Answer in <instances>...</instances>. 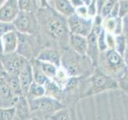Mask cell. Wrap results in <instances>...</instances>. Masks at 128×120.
Wrapping results in <instances>:
<instances>
[{
  "label": "cell",
  "instance_id": "1",
  "mask_svg": "<svg viewBox=\"0 0 128 120\" xmlns=\"http://www.w3.org/2000/svg\"><path fill=\"white\" fill-rule=\"evenodd\" d=\"M38 24V32L42 31L51 38L59 42L66 41L70 36L67 22L64 16L50 6L38 8L36 12Z\"/></svg>",
  "mask_w": 128,
  "mask_h": 120
},
{
  "label": "cell",
  "instance_id": "2",
  "mask_svg": "<svg viewBox=\"0 0 128 120\" xmlns=\"http://www.w3.org/2000/svg\"><path fill=\"white\" fill-rule=\"evenodd\" d=\"M27 100L31 114L38 115L39 117H50L65 107L57 98L46 94L34 98H27Z\"/></svg>",
  "mask_w": 128,
  "mask_h": 120
},
{
  "label": "cell",
  "instance_id": "3",
  "mask_svg": "<svg viewBox=\"0 0 128 120\" xmlns=\"http://www.w3.org/2000/svg\"><path fill=\"white\" fill-rule=\"evenodd\" d=\"M12 22L19 33L38 36V24L35 12L20 10Z\"/></svg>",
  "mask_w": 128,
  "mask_h": 120
},
{
  "label": "cell",
  "instance_id": "4",
  "mask_svg": "<svg viewBox=\"0 0 128 120\" xmlns=\"http://www.w3.org/2000/svg\"><path fill=\"white\" fill-rule=\"evenodd\" d=\"M66 22L70 33L85 37H87L93 27V18L82 17L75 12L66 18Z\"/></svg>",
  "mask_w": 128,
  "mask_h": 120
},
{
  "label": "cell",
  "instance_id": "5",
  "mask_svg": "<svg viewBox=\"0 0 128 120\" xmlns=\"http://www.w3.org/2000/svg\"><path fill=\"white\" fill-rule=\"evenodd\" d=\"M0 59L3 64L4 67L9 74L18 75L22 66L28 61V59L22 54L14 51L13 53L3 54L0 56Z\"/></svg>",
  "mask_w": 128,
  "mask_h": 120
},
{
  "label": "cell",
  "instance_id": "6",
  "mask_svg": "<svg viewBox=\"0 0 128 120\" xmlns=\"http://www.w3.org/2000/svg\"><path fill=\"white\" fill-rule=\"evenodd\" d=\"M90 82L92 84L91 90L95 92L114 89L118 87V83L113 78L100 70H95L90 78Z\"/></svg>",
  "mask_w": 128,
  "mask_h": 120
},
{
  "label": "cell",
  "instance_id": "7",
  "mask_svg": "<svg viewBox=\"0 0 128 120\" xmlns=\"http://www.w3.org/2000/svg\"><path fill=\"white\" fill-rule=\"evenodd\" d=\"M18 33V53L22 54L28 60L30 58H34V53L36 51V47H38V44H36L35 38L37 36ZM38 52V51H37Z\"/></svg>",
  "mask_w": 128,
  "mask_h": 120
},
{
  "label": "cell",
  "instance_id": "8",
  "mask_svg": "<svg viewBox=\"0 0 128 120\" xmlns=\"http://www.w3.org/2000/svg\"><path fill=\"white\" fill-rule=\"evenodd\" d=\"M102 25H96L93 23V27L90 31V33L87 36V52L86 55L90 58L93 66H97L98 63V46L97 42V35L99 33L100 30L102 29Z\"/></svg>",
  "mask_w": 128,
  "mask_h": 120
},
{
  "label": "cell",
  "instance_id": "9",
  "mask_svg": "<svg viewBox=\"0 0 128 120\" xmlns=\"http://www.w3.org/2000/svg\"><path fill=\"white\" fill-rule=\"evenodd\" d=\"M20 11L18 0H6L0 7V22H12Z\"/></svg>",
  "mask_w": 128,
  "mask_h": 120
},
{
  "label": "cell",
  "instance_id": "10",
  "mask_svg": "<svg viewBox=\"0 0 128 120\" xmlns=\"http://www.w3.org/2000/svg\"><path fill=\"white\" fill-rule=\"evenodd\" d=\"M18 76L19 78L20 85H21L22 94L26 96L30 84L34 81L33 70H32V65L30 60H28L25 63V65L22 66L21 70L19 71Z\"/></svg>",
  "mask_w": 128,
  "mask_h": 120
},
{
  "label": "cell",
  "instance_id": "11",
  "mask_svg": "<svg viewBox=\"0 0 128 120\" xmlns=\"http://www.w3.org/2000/svg\"><path fill=\"white\" fill-rule=\"evenodd\" d=\"M2 39L3 54H9L17 50L18 45V33L17 30H11L0 36Z\"/></svg>",
  "mask_w": 128,
  "mask_h": 120
},
{
  "label": "cell",
  "instance_id": "12",
  "mask_svg": "<svg viewBox=\"0 0 128 120\" xmlns=\"http://www.w3.org/2000/svg\"><path fill=\"white\" fill-rule=\"evenodd\" d=\"M47 2L48 6L66 18L75 12L70 0H47Z\"/></svg>",
  "mask_w": 128,
  "mask_h": 120
},
{
  "label": "cell",
  "instance_id": "13",
  "mask_svg": "<svg viewBox=\"0 0 128 120\" xmlns=\"http://www.w3.org/2000/svg\"><path fill=\"white\" fill-rule=\"evenodd\" d=\"M70 43L75 53L81 56H85L87 52L88 42L85 36L70 33Z\"/></svg>",
  "mask_w": 128,
  "mask_h": 120
},
{
  "label": "cell",
  "instance_id": "14",
  "mask_svg": "<svg viewBox=\"0 0 128 120\" xmlns=\"http://www.w3.org/2000/svg\"><path fill=\"white\" fill-rule=\"evenodd\" d=\"M106 59L107 61V65L110 69L117 71L122 69L126 66L122 56L118 53L114 48L107 49L106 50Z\"/></svg>",
  "mask_w": 128,
  "mask_h": 120
},
{
  "label": "cell",
  "instance_id": "15",
  "mask_svg": "<svg viewBox=\"0 0 128 120\" xmlns=\"http://www.w3.org/2000/svg\"><path fill=\"white\" fill-rule=\"evenodd\" d=\"M14 106L16 109L15 116H17L19 119H27L29 117H30L31 112L26 96H18Z\"/></svg>",
  "mask_w": 128,
  "mask_h": 120
},
{
  "label": "cell",
  "instance_id": "16",
  "mask_svg": "<svg viewBox=\"0 0 128 120\" xmlns=\"http://www.w3.org/2000/svg\"><path fill=\"white\" fill-rule=\"evenodd\" d=\"M36 59L40 61H46L54 64L56 66H61V56H60L58 50L54 49L46 48L43 50L40 51Z\"/></svg>",
  "mask_w": 128,
  "mask_h": 120
},
{
  "label": "cell",
  "instance_id": "17",
  "mask_svg": "<svg viewBox=\"0 0 128 120\" xmlns=\"http://www.w3.org/2000/svg\"><path fill=\"white\" fill-rule=\"evenodd\" d=\"M18 99V96H15L12 92L9 84L4 78L0 79V102L6 103H14Z\"/></svg>",
  "mask_w": 128,
  "mask_h": 120
},
{
  "label": "cell",
  "instance_id": "18",
  "mask_svg": "<svg viewBox=\"0 0 128 120\" xmlns=\"http://www.w3.org/2000/svg\"><path fill=\"white\" fill-rule=\"evenodd\" d=\"M4 79L9 84L12 92H13L15 96H18V97L20 95H24L21 89V85H20V82L18 75L7 74L6 77L4 78Z\"/></svg>",
  "mask_w": 128,
  "mask_h": 120
},
{
  "label": "cell",
  "instance_id": "19",
  "mask_svg": "<svg viewBox=\"0 0 128 120\" xmlns=\"http://www.w3.org/2000/svg\"><path fill=\"white\" fill-rule=\"evenodd\" d=\"M46 94V87L44 85L38 84L36 82L33 81L29 87V90L26 94L27 98H34L38 97H41Z\"/></svg>",
  "mask_w": 128,
  "mask_h": 120
},
{
  "label": "cell",
  "instance_id": "20",
  "mask_svg": "<svg viewBox=\"0 0 128 120\" xmlns=\"http://www.w3.org/2000/svg\"><path fill=\"white\" fill-rule=\"evenodd\" d=\"M37 61L43 73L49 78H54L58 71V67L56 66L54 64L49 62L40 61V60H38V59H37Z\"/></svg>",
  "mask_w": 128,
  "mask_h": 120
},
{
  "label": "cell",
  "instance_id": "21",
  "mask_svg": "<svg viewBox=\"0 0 128 120\" xmlns=\"http://www.w3.org/2000/svg\"><path fill=\"white\" fill-rule=\"evenodd\" d=\"M20 10L37 12L38 10V0H18Z\"/></svg>",
  "mask_w": 128,
  "mask_h": 120
},
{
  "label": "cell",
  "instance_id": "22",
  "mask_svg": "<svg viewBox=\"0 0 128 120\" xmlns=\"http://www.w3.org/2000/svg\"><path fill=\"white\" fill-rule=\"evenodd\" d=\"M126 46V37L123 34H120L115 35V42H114V50L121 54L123 55L124 51Z\"/></svg>",
  "mask_w": 128,
  "mask_h": 120
},
{
  "label": "cell",
  "instance_id": "23",
  "mask_svg": "<svg viewBox=\"0 0 128 120\" xmlns=\"http://www.w3.org/2000/svg\"><path fill=\"white\" fill-rule=\"evenodd\" d=\"M15 106L0 107V120H10L15 117Z\"/></svg>",
  "mask_w": 128,
  "mask_h": 120
},
{
  "label": "cell",
  "instance_id": "24",
  "mask_svg": "<svg viewBox=\"0 0 128 120\" xmlns=\"http://www.w3.org/2000/svg\"><path fill=\"white\" fill-rule=\"evenodd\" d=\"M106 30L103 27L100 30L99 33L97 35V42H98V46L100 52H104L108 49L106 40Z\"/></svg>",
  "mask_w": 128,
  "mask_h": 120
},
{
  "label": "cell",
  "instance_id": "25",
  "mask_svg": "<svg viewBox=\"0 0 128 120\" xmlns=\"http://www.w3.org/2000/svg\"><path fill=\"white\" fill-rule=\"evenodd\" d=\"M118 0H107L102 6L101 11H100V13H99V15L101 16L102 18H106L107 17H109L110 11L113 9L114 4Z\"/></svg>",
  "mask_w": 128,
  "mask_h": 120
},
{
  "label": "cell",
  "instance_id": "26",
  "mask_svg": "<svg viewBox=\"0 0 128 120\" xmlns=\"http://www.w3.org/2000/svg\"><path fill=\"white\" fill-rule=\"evenodd\" d=\"M64 108L50 115L49 119H70V115L68 114V111L66 110H64Z\"/></svg>",
  "mask_w": 128,
  "mask_h": 120
},
{
  "label": "cell",
  "instance_id": "27",
  "mask_svg": "<svg viewBox=\"0 0 128 120\" xmlns=\"http://www.w3.org/2000/svg\"><path fill=\"white\" fill-rule=\"evenodd\" d=\"M11 30H16L13 22H0V36Z\"/></svg>",
  "mask_w": 128,
  "mask_h": 120
},
{
  "label": "cell",
  "instance_id": "28",
  "mask_svg": "<svg viewBox=\"0 0 128 120\" xmlns=\"http://www.w3.org/2000/svg\"><path fill=\"white\" fill-rule=\"evenodd\" d=\"M119 14L118 17L122 18L128 14V0H118Z\"/></svg>",
  "mask_w": 128,
  "mask_h": 120
},
{
  "label": "cell",
  "instance_id": "29",
  "mask_svg": "<svg viewBox=\"0 0 128 120\" xmlns=\"http://www.w3.org/2000/svg\"><path fill=\"white\" fill-rule=\"evenodd\" d=\"M106 44H107L108 49H111V48H114V49L115 36H114L113 34L107 32V33H106Z\"/></svg>",
  "mask_w": 128,
  "mask_h": 120
},
{
  "label": "cell",
  "instance_id": "30",
  "mask_svg": "<svg viewBox=\"0 0 128 120\" xmlns=\"http://www.w3.org/2000/svg\"><path fill=\"white\" fill-rule=\"evenodd\" d=\"M75 13H77L78 15L82 16L84 18H91L88 14V10H87V6L84 5L80 7H78L75 9Z\"/></svg>",
  "mask_w": 128,
  "mask_h": 120
},
{
  "label": "cell",
  "instance_id": "31",
  "mask_svg": "<svg viewBox=\"0 0 128 120\" xmlns=\"http://www.w3.org/2000/svg\"><path fill=\"white\" fill-rule=\"evenodd\" d=\"M122 19V34L128 38V14L123 16Z\"/></svg>",
  "mask_w": 128,
  "mask_h": 120
},
{
  "label": "cell",
  "instance_id": "32",
  "mask_svg": "<svg viewBox=\"0 0 128 120\" xmlns=\"http://www.w3.org/2000/svg\"><path fill=\"white\" fill-rule=\"evenodd\" d=\"M118 14H119V3H118V1L115 2L113 9H112L110 11L109 18H117V17H118Z\"/></svg>",
  "mask_w": 128,
  "mask_h": 120
},
{
  "label": "cell",
  "instance_id": "33",
  "mask_svg": "<svg viewBox=\"0 0 128 120\" xmlns=\"http://www.w3.org/2000/svg\"><path fill=\"white\" fill-rule=\"evenodd\" d=\"M106 1H107V0H93V1H92V2H95L96 9H97V14H99L102 6L104 5V3H105Z\"/></svg>",
  "mask_w": 128,
  "mask_h": 120
},
{
  "label": "cell",
  "instance_id": "34",
  "mask_svg": "<svg viewBox=\"0 0 128 120\" xmlns=\"http://www.w3.org/2000/svg\"><path fill=\"white\" fill-rule=\"evenodd\" d=\"M70 2L71 5L73 6V7L74 8V9L85 5L83 0H70Z\"/></svg>",
  "mask_w": 128,
  "mask_h": 120
},
{
  "label": "cell",
  "instance_id": "35",
  "mask_svg": "<svg viewBox=\"0 0 128 120\" xmlns=\"http://www.w3.org/2000/svg\"><path fill=\"white\" fill-rule=\"evenodd\" d=\"M6 74H7V72L5 69V67L3 66L1 59H0V79L4 78L6 76Z\"/></svg>",
  "mask_w": 128,
  "mask_h": 120
},
{
  "label": "cell",
  "instance_id": "36",
  "mask_svg": "<svg viewBox=\"0 0 128 120\" xmlns=\"http://www.w3.org/2000/svg\"><path fill=\"white\" fill-rule=\"evenodd\" d=\"M122 58L124 60V62L126 64V66L128 68V38L126 39V49L125 51H124Z\"/></svg>",
  "mask_w": 128,
  "mask_h": 120
},
{
  "label": "cell",
  "instance_id": "37",
  "mask_svg": "<svg viewBox=\"0 0 128 120\" xmlns=\"http://www.w3.org/2000/svg\"><path fill=\"white\" fill-rule=\"evenodd\" d=\"M121 84L123 86H126L128 88V71L126 72L121 77Z\"/></svg>",
  "mask_w": 128,
  "mask_h": 120
},
{
  "label": "cell",
  "instance_id": "38",
  "mask_svg": "<svg viewBox=\"0 0 128 120\" xmlns=\"http://www.w3.org/2000/svg\"><path fill=\"white\" fill-rule=\"evenodd\" d=\"M38 2L39 4V8H44L48 6L47 0H38Z\"/></svg>",
  "mask_w": 128,
  "mask_h": 120
},
{
  "label": "cell",
  "instance_id": "39",
  "mask_svg": "<svg viewBox=\"0 0 128 120\" xmlns=\"http://www.w3.org/2000/svg\"><path fill=\"white\" fill-rule=\"evenodd\" d=\"M3 54V48H2V39L0 37V56Z\"/></svg>",
  "mask_w": 128,
  "mask_h": 120
},
{
  "label": "cell",
  "instance_id": "40",
  "mask_svg": "<svg viewBox=\"0 0 128 120\" xmlns=\"http://www.w3.org/2000/svg\"><path fill=\"white\" fill-rule=\"evenodd\" d=\"M83 2H84V3H85L86 6H88L92 2V0H83Z\"/></svg>",
  "mask_w": 128,
  "mask_h": 120
},
{
  "label": "cell",
  "instance_id": "41",
  "mask_svg": "<svg viewBox=\"0 0 128 120\" xmlns=\"http://www.w3.org/2000/svg\"><path fill=\"white\" fill-rule=\"evenodd\" d=\"M6 0H0V7H1L3 4L6 2Z\"/></svg>",
  "mask_w": 128,
  "mask_h": 120
}]
</instances>
